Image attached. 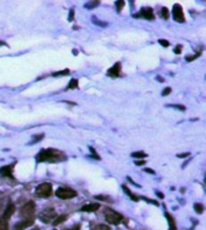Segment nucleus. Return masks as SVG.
I'll return each instance as SVG.
<instances>
[{
    "label": "nucleus",
    "instance_id": "c756f323",
    "mask_svg": "<svg viewBox=\"0 0 206 230\" xmlns=\"http://www.w3.org/2000/svg\"><path fill=\"white\" fill-rule=\"evenodd\" d=\"M74 14H75V11L74 10H71L70 12H69V21L71 22V21H74Z\"/></svg>",
    "mask_w": 206,
    "mask_h": 230
},
{
    "label": "nucleus",
    "instance_id": "ea45409f",
    "mask_svg": "<svg viewBox=\"0 0 206 230\" xmlns=\"http://www.w3.org/2000/svg\"><path fill=\"white\" fill-rule=\"evenodd\" d=\"M31 230H40L39 228H34V229H31Z\"/></svg>",
    "mask_w": 206,
    "mask_h": 230
},
{
    "label": "nucleus",
    "instance_id": "a878e982",
    "mask_svg": "<svg viewBox=\"0 0 206 230\" xmlns=\"http://www.w3.org/2000/svg\"><path fill=\"white\" fill-rule=\"evenodd\" d=\"M200 54H201V52H198L197 54H194V56H191V57L186 58V60H187V62H192V60H194V59L199 58V57H200Z\"/></svg>",
    "mask_w": 206,
    "mask_h": 230
},
{
    "label": "nucleus",
    "instance_id": "2eb2a0df",
    "mask_svg": "<svg viewBox=\"0 0 206 230\" xmlns=\"http://www.w3.org/2000/svg\"><path fill=\"white\" fill-rule=\"evenodd\" d=\"M77 86H79V81H77L76 78H72V80L69 82L68 89H75V88H77Z\"/></svg>",
    "mask_w": 206,
    "mask_h": 230
},
{
    "label": "nucleus",
    "instance_id": "f257e3e1",
    "mask_svg": "<svg viewBox=\"0 0 206 230\" xmlns=\"http://www.w3.org/2000/svg\"><path fill=\"white\" fill-rule=\"evenodd\" d=\"M62 158H63V153L60 151H57L53 148H47V149L40 151V153L36 157V160L39 163H41V161H57V160H60Z\"/></svg>",
    "mask_w": 206,
    "mask_h": 230
},
{
    "label": "nucleus",
    "instance_id": "0eeeda50",
    "mask_svg": "<svg viewBox=\"0 0 206 230\" xmlns=\"http://www.w3.org/2000/svg\"><path fill=\"white\" fill-rule=\"evenodd\" d=\"M172 14H174V18H175L176 22H180V23H183V22H185V14H183V11H182L181 5H179V4L174 5Z\"/></svg>",
    "mask_w": 206,
    "mask_h": 230
},
{
    "label": "nucleus",
    "instance_id": "7c9ffc66",
    "mask_svg": "<svg viewBox=\"0 0 206 230\" xmlns=\"http://www.w3.org/2000/svg\"><path fill=\"white\" fill-rule=\"evenodd\" d=\"M91 152H92V154H93V157H94V158H97V159H99V158H100L99 155H97V152H95V149H94V148H92V147H91Z\"/></svg>",
    "mask_w": 206,
    "mask_h": 230
},
{
    "label": "nucleus",
    "instance_id": "20e7f679",
    "mask_svg": "<svg viewBox=\"0 0 206 230\" xmlns=\"http://www.w3.org/2000/svg\"><path fill=\"white\" fill-rule=\"evenodd\" d=\"M56 195L59 198V199H71V198H75L77 195V193L74 190V189H69V188H59L57 189L56 192Z\"/></svg>",
    "mask_w": 206,
    "mask_h": 230
},
{
    "label": "nucleus",
    "instance_id": "a211bd4d",
    "mask_svg": "<svg viewBox=\"0 0 206 230\" xmlns=\"http://www.w3.org/2000/svg\"><path fill=\"white\" fill-rule=\"evenodd\" d=\"M123 189L125 190V193H127V194H128V195H129V196H130V198H131V199H133L134 201L139 200V198H137V196H135V195H134V194H133V193H131V192H130V190H129V189H128V188H127L125 186H123Z\"/></svg>",
    "mask_w": 206,
    "mask_h": 230
},
{
    "label": "nucleus",
    "instance_id": "c9c22d12",
    "mask_svg": "<svg viewBox=\"0 0 206 230\" xmlns=\"http://www.w3.org/2000/svg\"><path fill=\"white\" fill-rule=\"evenodd\" d=\"M135 164H136V165H143V164H145V160H137Z\"/></svg>",
    "mask_w": 206,
    "mask_h": 230
},
{
    "label": "nucleus",
    "instance_id": "6e6552de",
    "mask_svg": "<svg viewBox=\"0 0 206 230\" xmlns=\"http://www.w3.org/2000/svg\"><path fill=\"white\" fill-rule=\"evenodd\" d=\"M134 17H136V18H139V17H143V18H146V19H150V21H152V19H154V14H153V10L151 8V7H143L139 13H136V14H134Z\"/></svg>",
    "mask_w": 206,
    "mask_h": 230
},
{
    "label": "nucleus",
    "instance_id": "423d86ee",
    "mask_svg": "<svg viewBox=\"0 0 206 230\" xmlns=\"http://www.w3.org/2000/svg\"><path fill=\"white\" fill-rule=\"evenodd\" d=\"M56 218H57V213H56V211L52 210V209L45 210V211H42V212L40 213V219H41L42 222H45V223H50V222L54 221Z\"/></svg>",
    "mask_w": 206,
    "mask_h": 230
},
{
    "label": "nucleus",
    "instance_id": "f3484780",
    "mask_svg": "<svg viewBox=\"0 0 206 230\" xmlns=\"http://www.w3.org/2000/svg\"><path fill=\"white\" fill-rule=\"evenodd\" d=\"M65 219H66V216H59V217H57V218L54 219V222H53V225H58V224L63 223Z\"/></svg>",
    "mask_w": 206,
    "mask_h": 230
},
{
    "label": "nucleus",
    "instance_id": "72a5a7b5",
    "mask_svg": "<svg viewBox=\"0 0 206 230\" xmlns=\"http://www.w3.org/2000/svg\"><path fill=\"white\" fill-rule=\"evenodd\" d=\"M174 52H175V53H177V54H179V53H181V46H177V47L174 50Z\"/></svg>",
    "mask_w": 206,
    "mask_h": 230
},
{
    "label": "nucleus",
    "instance_id": "393cba45",
    "mask_svg": "<svg viewBox=\"0 0 206 230\" xmlns=\"http://www.w3.org/2000/svg\"><path fill=\"white\" fill-rule=\"evenodd\" d=\"M0 230H8V224H7V222L0 219Z\"/></svg>",
    "mask_w": 206,
    "mask_h": 230
},
{
    "label": "nucleus",
    "instance_id": "ddd939ff",
    "mask_svg": "<svg viewBox=\"0 0 206 230\" xmlns=\"http://www.w3.org/2000/svg\"><path fill=\"white\" fill-rule=\"evenodd\" d=\"M0 175L1 176H6V177H12V166L7 165V166L0 168Z\"/></svg>",
    "mask_w": 206,
    "mask_h": 230
},
{
    "label": "nucleus",
    "instance_id": "c85d7f7f",
    "mask_svg": "<svg viewBox=\"0 0 206 230\" xmlns=\"http://www.w3.org/2000/svg\"><path fill=\"white\" fill-rule=\"evenodd\" d=\"M170 92H171V88L166 87V88H165V89H164V91L162 92V95H163V97H165V95H168V94H169Z\"/></svg>",
    "mask_w": 206,
    "mask_h": 230
},
{
    "label": "nucleus",
    "instance_id": "f8f14e48",
    "mask_svg": "<svg viewBox=\"0 0 206 230\" xmlns=\"http://www.w3.org/2000/svg\"><path fill=\"white\" fill-rule=\"evenodd\" d=\"M99 209H100V204L94 203V204H87V205L82 206L81 211H83V212H94V211H97Z\"/></svg>",
    "mask_w": 206,
    "mask_h": 230
},
{
    "label": "nucleus",
    "instance_id": "bb28decb",
    "mask_svg": "<svg viewBox=\"0 0 206 230\" xmlns=\"http://www.w3.org/2000/svg\"><path fill=\"white\" fill-rule=\"evenodd\" d=\"M124 4H125V1H123V0H121V1H116V6H117V10H118V11H121V10L123 8Z\"/></svg>",
    "mask_w": 206,
    "mask_h": 230
},
{
    "label": "nucleus",
    "instance_id": "7ed1b4c3",
    "mask_svg": "<svg viewBox=\"0 0 206 230\" xmlns=\"http://www.w3.org/2000/svg\"><path fill=\"white\" fill-rule=\"evenodd\" d=\"M105 219L106 222H108L110 224H113V225H118L122 219H123V216L119 215L118 212L116 211H112V210H107V212L105 213Z\"/></svg>",
    "mask_w": 206,
    "mask_h": 230
},
{
    "label": "nucleus",
    "instance_id": "9b49d317",
    "mask_svg": "<svg viewBox=\"0 0 206 230\" xmlns=\"http://www.w3.org/2000/svg\"><path fill=\"white\" fill-rule=\"evenodd\" d=\"M119 72H121V63H116L108 71H107V75L110 77H118L119 76Z\"/></svg>",
    "mask_w": 206,
    "mask_h": 230
},
{
    "label": "nucleus",
    "instance_id": "2f4dec72",
    "mask_svg": "<svg viewBox=\"0 0 206 230\" xmlns=\"http://www.w3.org/2000/svg\"><path fill=\"white\" fill-rule=\"evenodd\" d=\"M169 106H171V107H175V109H180V110H182V111L186 109L185 106H180V105H169Z\"/></svg>",
    "mask_w": 206,
    "mask_h": 230
},
{
    "label": "nucleus",
    "instance_id": "39448f33",
    "mask_svg": "<svg viewBox=\"0 0 206 230\" xmlns=\"http://www.w3.org/2000/svg\"><path fill=\"white\" fill-rule=\"evenodd\" d=\"M34 211H35V204L33 201H29L21 209V216L30 219L34 215Z\"/></svg>",
    "mask_w": 206,
    "mask_h": 230
},
{
    "label": "nucleus",
    "instance_id": "9d476101",
    "mask_svg": "<svg viewBox=\"0 0 206 230\" xmlns=\"http://www.w3.org/2000/svg\"><path fill=\"white\" fill-rule=\"evenodd\" d=\"M33 224H34V218H30V219H27V221H22V222L17 223L14 225L13 230H24L25 228H28V227H30Z\"/></svg>",
    "mask_w": 206,
    "mask_h": 230
},
{
    "label": "nucleus",
    "instance_id": "5701e85b",
    "mask_svg": "<svg viewBox=\"0 0 206 230\" xmlns=\"http://www.w3.org/2000/svg\"><path fill=\"white\" fill-rule=\"evenodd\" d=\"M162 17H163L164 19H168V18H169V11H168L166 7H162Z\"/></svg>",
    "mask_w": 206,
    "mask_h": 230
},
{
    "label": "nucleus",
    "instance_id": "f704fd0d",
    "mask_svg": "<svg viewBox=\"0 0 206 230\" xmlns=\"http://www.w3.org/2000/svg\"><path fill=\"white\" fill-rule=\"evenodd\" d=\"M145 172H148V174H152V175H153V174H156L152 169H145Z\"/></svg>",
    "mask_w": 206,
    "mask_h": 230
},
{
    "label": "nucleus",
    "instance_id": "4c0bfd02",
    "mask_svg": "<svg viewBox=\"0 0 206 230\" xmlns=\"http://www.w3.org/2000/svg\"><path fill=\"white\" fill-rule=\"evenodd\" d=\"M157 195H158V196H159V198H163V196H164V195H163V194H162V193H158V192H157Z\"/></svg>",
    "mask_w": 206,
    "mask_h": 230
},
{
    "label": "nucleus",
    "instance_id": "aec40b11",
    "mask_svg": "<svg viewBox=\"0 0 206 230\" xmlns=\"http://www.w3.org/2000/svg\"><path fill=\"white\" fill-rule=\"evenodd\" d=\"M194 210H195L198 213H203V212H204V205H203V204H195V205H194Z\"/></svg>",
    "mask_w": 206,
    "mask_h": 230
},
{
    "label": "nucleus",
    "instance_id": "473e14b6",
    "mask_svg": "<svg viewBox=\"0 0 206 230\" xmlns=\"http://www.w3.org/2000/svg\"><path fill=\"white\" fill-rule=\"evenodd\" d=\"M179 158H186V157H189V153H182V154H177Z\"/></svg>",
    "mask_w": 206,
    "mask_h": 230
},
{
    "label": "nucleus",
    "instance_id": "58836bf2",
    "mask_svg": "<svg viewBox=\"0 0 206 230\" xmlns=\"http://www.w3.org/2000/svg\"><path fill=\"white\" fill-rule=\"evenodd\" d=\"M2 45H5V43H4L2 41H0V46H2Z\"/></svg>",
    "mask_w": 206,
    "mask_h": 230
},
{
    "label": "nucleus",
    "instance_id": "dca6fc26",
    "mask_svg": "<svg viewBox=\"0 0 206 230\" xmlns=\"http://www.w3.org/2000/svg\"><path fill=\"white\" fill-rule=\"evenodd\" d=\"M165 216H166V218H168V221H169V223H170V228H171V230H175L176 228H175V221H174V218H172L169 213H165Z\"/></svg>",
    "mask_w": 206,
    "mask_h": 230
},
{
    "label": "nucleus",
    "instance_id": "4468645a",
    "mask_svg": "<svg viewBox=\"0 0 206 230\" xmlns=\"http://www.w3.org/2000/svg\"><path fill=\"white\" fill-rule=\"evenodd\" d=\"M99 5H100V1H88V2H86L85 7L88 8V10H92V8H94V7L99 6Z\"/></svg>",
    "mask_w": 206,
    "mask_h": 230
},
{
    "label": "nucleus",
    "instance_id": "4be33fe9",
    "mask_svg": "<svg viewBox=\"0 0 206 230\" xmlns=\"http://www.w3.org/2000/svg\"><path fill=\"white\" fill-rule=\"evenodd\" d=\"M92 21H93V23H95V24H97V25H99V27H106V25H107V23L101 22V21H98V19H97V17H93V18H92Z\"/></svg>",
    "mask_w": 206,
    "mask_h": 230
},
{
    "label": "nucleus",
    "instance_id": "f03ea898",
    "mask_svg": "<svg viewBox=\"0 0 206 230\" xmlns=\"http://www.w3.org/2000/svg\"><path fill=\"white\" fill-rule=\"evenodd\" d=\"M35 194L40 198H48L52 194V184L51 183H42L39 184L35 189Z\"/></svg>",
    "mask_w": 206,
    "mask_h": 230
},
{
    "label": "nucleus",
    "instance_id": "b1692460",
    "mask_svg": "<svg viewBox=\"0 0 206 230\" xmlns=\"http://www.w3.org/2000/svg\"><path fill=\"white\" fill-rule=\"evenodd\" d=\"M92 230H111L108 225H105V224H100V225H97L95 228H93Z\"/></svg>",
    "mask_w": 206,
    "mask_h": 230
},
{
    "label": "nucleus",
    "instance_id": "6ab92c4d",
    "mask_svg": "<svg viewBox=\"0 0 206 230\" xmlns=\"http://www.w3.org/2000/svg\"><path fill=\"white\" fill-rule=\"evenodd\" d=\"M69 72H70V70H69V69H65V70H63V71H57V72H54V74H53V76H54V77H58V76L68 75Z\"/></svg>",
    "mask_w": 206,
    "mask_h": 230
},
{
    "label": "nucleus",
    "instance_id": "1a4fd4ad",
    "mask_svg": "<svg viewBox=\"0 0 206 230\" xmlns=\"http://www.w3.org/2000/svg\"><path fill=\"white\" fill-rule=\"evenodd\" d=\"M14 210H16L14 205L10 203V204L6 206V209H5V211L2 212V215H1V221H5V222H6L7 219H10L11 216L14 213Z\"/></svg>",
    "mask_w": 206,
    "mask_h": 230
},
{
    "label": "nucleus",
    "instance_id": "412c9836",
    "mask_svg": "<svg viewBox=\"0 0 206 230\" xmlns=\"http://www.w3.org/2000/svg\"><path fill=\"white\" fill-rule=\"evenodd\" d=\"M131 155H133L134 158H146V157H147V154L143 153V152H134Z\"/></svg>",
    "mask_w": 206,
    "mask_h": 230
},
{
    "label": "nucleus",
    "instance_id": "e433bc0d",
    "mask_svg": "<svg viewBox=\"0 0 206 230\" xmlns=\"http://www.w3.org/2000/svg\"><path fill=\"white\" fill-rule=\"evenodd\" d=\"M65 230H80V225L77 224V225H75L74 228H71V229H65Z\"/></svg>",
    "mask_w": 206,
    "mask_h": 230
},
{
    "label": "nucleus",
    "instance_id": "cd10ccee",
    "mask_svg": "<svg viewBox=\"0 0 206 230\" xmlns=\"http://www.w3.org/2000/svg\"><path fill=\"white\" fill-rule=\"evenodd\" d=\"M158 42L162 45V46H164V47H168L170 43H169V41H166V40H163V39H160V40H158Z\"/></svg>",
    "mask_w": 206,
    "mask_h": 230
}]
</instances>
